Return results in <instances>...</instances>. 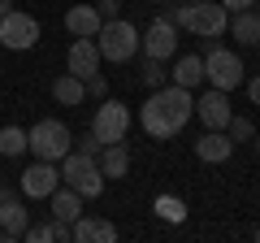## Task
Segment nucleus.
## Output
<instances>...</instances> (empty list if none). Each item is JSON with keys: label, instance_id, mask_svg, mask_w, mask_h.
Returning a JSON list of instances; mask_svg holds the SVG:
<instances>
[{"label": "nucleus", "instance_id": "f257e3e1", "mask_svg": "<svg viewBox=\"0 0 260 243\" xmlns=\"http://www.w3.org/2000/svg\"><path fill=\"white\" fill-rule=\"evenodd\" d=\"M191 117H195V96L178 83L148 92V104L139 109V126L148 139H174V135H182V126Z\"/></svg>", "mask_w": 260, "mask_h": 243}, {"label": "nucleus", "instance_id": "f03ea898", "mask_svg": "<svg viewBox=\"0 0 260 243\" xmlns=\"http://www.w3.org/2000/svg\"><path fill=\"white\" fill-rule=\"evenodd\" d=\"M95 48H100V61L121 66V61H130V56L139 52V26L126 22V18L100 22V31H95Z\"/></svg>", "mask_w": 260, "mask_h": 243}, {"label": "nucleus", "instance_id": "7ed1b4c3", "mask_svg": "<svg viewBox=\"0 0 260 243\" xmlns=\"http://www.w3.org/2000/svg\"><path fill=\"white\" fill-rule=\"evenodd\" d=\"M70 148H74V135H70V126L56 122V117H44V122H35L26 131V152L35 161H61Z\"/></svg>", "mask_w": 260, "mask_h": 243}, {"label": "nucleus", "instance_id": "20e7f679", "mask_svg": "<svg viewBox=\"0 0 260 243\" xmlns=\"http://www.w3.org/2000/svg\"><path fill=\"white\" fill-rule=\"evenodd\" d=\"M204 83L217 87V92H234V87H243V61L239 52H230V48H221L217 39H204Z\"/></svg>", "mask_w": 260, "mask_h": 243}, {"label": "nucleus", "instance_id": "39448f33", "mask_svg": "<svg viewBox=\"0 0 260 243\" xmlns=\"http://www.w3.org/2000/svg\"><path fill=\"white\" fill-rule=\"evenodd\" d=\"M56 165H61V183H65V187H74L83 200L104 196V174H100V165H95V157H83V152L70 148Z\"/></svg>", "mask_w": 260, "mask_h": 243}, {"label": "nucleus", "instance_id": "423d86ee", "mask_svg": "<svg viewBox=\"0 0 260 243\" xmlns=\"http://www.w3.org/2000/svg\"><path fill=\"white\" fill-rule=\"evenodd\" d=\"M0 44L9 48V52H26V48L39 44V22L22 9H9L0 18Z\"/></svg>", "mask_w": 260, "mask_h": 243}, {"label": "nucleus", "instance_id": "0eeeda50", "mask_svg": "<svg viewBox=\"0 0 260 243\" xmlns=\"http://www.w3.org/2000/svg\"><path fill=\"white\" fill-rule=\"evenodd\" d=\"M91 131H95V139H100V143L126 139V131H130V109H126L121 100H109V96H104L100 109H95V117H91Z\"/></svg>", "mask_w": 260, "mask_h": 243}, {"label": "nucleus", "instance_id": "6e6552de", "mask_svg": "<svg viewBox=\"0 0 260 243\" xmlns=\"http://www.w3.org/2000/svg\"><path fill=\"white\" fill-rule=\"evenodd\" d=\"M139 52L152 56V61H169L178 52V26L165 18H152L148 31H139Z\"/></svg>", "mask_w": 260, "mask_h": 243}, {"label": "nucleus", "instance_id": "1a4fd4ad", "mask_svg": "<svg viewBox=\"0 0 260 243\" xmlns=\"http://www.w3.org/2000/svg\"><path fill=\"white\" fill-rule=\"evenodd\" d=\"M22 196H30V200H48L56 187H61V165L56 161H35V165L22 174Z\"/></svg>", "mask_w": 260, "mask_h": 243}, {"label": "nucleus", "instance_id": "9d476101", "mask_svg": "<svg viewBox=\"0 0 260 243\" xmlns=\"http://www.w3.org/2000/svg\"><path fill=\"white\" fill-rule=\"evenodd\" d=\"M195 117L204 122L208 131H225V126H230V117H234V109H230V92H217V87H208V92L195 100Z\"/></svg>", "mask_w": 260, "mask_h": 243}, {"label": "nucleus", "instance_id": "9b49d317", "mask_svg": "<svg viewBox=\"0 0 260 243\" xmlns=\"http://www.w3.org/2000/svg\"><path fill=\"white\" fill-rule=\"evenodd\" d=\"M70 239H74V243H113V239H117V226L104 222V217L78 213L74 222H70Z\"/></svg>", "mask_w": 260, "mask_h": 243}, {"label": "nucleus", "instance_id": "f8f14e48", "mask_svg": "<svg viewBox=\"0 0 260 243\" xmlns=\"http://www.w3.org/2000/svg\"><path fill=\"white\" fill-rule=\"evenodd\" d=\"M65 70L78 74V78L100 74V48H95V39H74L70 44V56H65Z\"/></svg>", "mask_w": 260, "mask_h": 243}, {"label": "nucleus", "instance_id": "ddd939ff", "mask_svg": "<svg viewBox=\"0 0 260 243\" xmlns=\"http://www.w3.org/2000/svg\"><path fill=\"white\" fill-rule=\"evenodd\" d=\"M195 157L208 161V165H225V161L234 157V139L225 131H204L195 139Z\"/></svg>", "mask_w": 260, "mask_h": 243}, {"label": "nucleus", "instance_id": "4468645a", "mask_svg": "<svg viewBox=\"0 0 260 243\" xmlns=\"http://www.w3.org/2000/svg\"><path fill=\"white\" fill-rule=\"evenodd\" d=\"M95 165H100V174H104V183H117V178H126L130 174V152H126V139H117V143H104L100 148V157H95Z\"/></svg>", "mask_w": 260, "mask_h": 243}, {"label": "nucleus", "instance_id": "2eb2a0df", "mask_svg": "<svg viewBox=\"0 0 260 243\" xmlns=\"http://www.w3.org/2000/svg\"><path fill=\"white\" fill-rule=\"evenodd\" d=\"M100 13H95V5H74V9L65 13V31L74 39H95V31H100Z\"/></svg>", "mask_w": 260, "mask_h": 243}, {"label": "nucleus", "instance_id": "dca6fc26", "mask_svg": "<svg viewBox=\"0 0 260 243\" xmlns=\"http://www.w3.org/2000/svg\"><path fill=\"white\" fill-rule=\"evenodd\" d=\"M169 83L186 87V92H195V87L204 83V56H195V52H182L174 61V70H169Z\"/></svg>", "mask_w": 260, "mask_h": 243}, {"label": "nucleus", "instance_id": "f3484780", "mask_svg": "<svg viewBox=\"0 0 260 243\" xmlns=\"http://www.w3.org/2000/svg\"><path fill=\"white\" fill-rule=\"evenodd\" d=\"M26 208H22V200H0V239H22L26 234Z\"/></svg>", "mask_w": 260, "mask_h": 243}, {"label": "nucleus", "instance_id": "a211bd4d", "mask_svg": "<svg viewBox=\"0 0 260 243\" xmlns=\"http://www.w3.org/2000/svg\"><path fill=\"white\" fill-rule=\"evenodd\" d=\"M48 204H52V222H65V226L83 213V196H78L74 187H65V183L52 191V196H48Z\"/></svg>", "mask_w": 260, "mask_h": 243}, {"label": "nucleus", "instance_id": "6ab92c4d", "mask_svg": "<svg viewBox=\"0 0 260 243\" xmlns=\"http://www.w3.org/2000/svg\"><path fill=\"white\" fill-rule=\"evenodd\" d=\"M230 31L243 48H260V9H243L230 13Z\"/></svg>", "mask_w": 260, "mask_h": 243}, {"label": "nucleus", "instance_id": "aec40b11", "mask_svg": "<svg viewBox=\"0 0 260 243\" xmlns=\"http://www.w3.org/2000/svg\"><path fill=\"white\" fill-rule=\"evenodd\" d=\"M52 100L65 104V109H78V104L87 100V83H83L78 74H70V70H65V74L52 83Z\"/></svg>", "mask_w": 260, "mask_h": 243}, {"label": "nucleus", "instance_id": "412c9836", "mask_svg": "<svg viewBox=\"0 0 260 243\" xmlns=\"http://www.w3.org/2000/svg\"><path fill=\"white\" fill-rule=\"evenodd\" d=\"M22 239L30 243H65L70 239V226L65 222H26V234Z\"/></svg>", "mask_w": 260, "mask_h": 243}, {"label": "nucleus", "instance_id": "4be33fe9", "mask_svg": "<svg viewBox=\"0 0 260 243\" xmlns=\"http://www.w3.org/2000/svg\"><path fill=\"white\" fill-rule=\"evenodd\" d=\"M26 152V131L22 126H0V157H22Z\"/></svg>", "mask_w": 260, "mask_h": 243}, {"label": "nucleus", "instance_id": "5701e85b", "mask_svg": "<svg viewBox=\"0 0 260 243\" xmlns=\"http://www.w3.org/2000/svg\"><path fill=\"white\" fill-rule=\"evenodd\" d=\"M139 83L148 87V92L165 87V83H169V70H165V61H152V56H143V74H139Z\"/></svg>", "mask_w": 260, "mask_h": 243}, {"label": "nucleus", "instance_id": "b1692460", "mask_svg": "<svg viewBox=\"0 0 260 243\" xmlns=\"http://www.w3.org/2000/svg\"><path fill=\"white\" fill-rule=\"evenodd\" d=\"M152 208H156L165 222H186V204L178 196H156V204H152Z\"/></svg>", "mask_w": 260, "mask_h": 243}, {"label": "nucleus", "instance_id": "393cba45", "mask_svg": "<svg viewBox=\"0 0 260 243\" xmlns=\"http://www.w3.org/2000/svg\"><path fill=\"white\" fill-rule=\"evenodd\" d=\"M225 135H230L234 143H247L251 135H256V131H251V117H239V113H234V117H230V126H225Z\"/></svg>", "mask_w": 260, "mask_h": 243}, {"label": "nucleus", "instance_id": "a878e982", "mask_svg": "<svg viewBox=\"0 0 260 243\" xmlns=\"http://www.w3.org/2000/svg\"><path fill=\"white\" fill-rule=\"evenodd\" d=\"M100 148H104V143L95 139V131L78 135V143H74V152H83V157H100Z\"/></svg>", "mask_w": 260, "mask_h": 243}, {"label": "nucleus", "instance_id": "bb28decb", "mask_svg": "<svg viewBox=\"0 0 260 243\" xmlns=\"http://www.w3.org/2000/svg\"><path fill=\"white\" fill-rule=\"evenodd\" d=\"M95 13H100L104 22H113V18H121V0H95Z\"/></svg>", "mask_w": 260, "mask_h": 243}, {"label": "nucleus", "instance_id": "cd10ccee", "mask_svg": "<svg viewBox=\"0 0 260 243\" xmlns=\"http://www.w3.org/2000/svg\"><path fill=\"white\" fill-rule=\"evenodd\" d=\"M87 83V96H95V100H104L109 96V83H104V74H91V78H83Z\"/></svg>", "mask_w": 260, "mask_h": 243}, {"label": "nucleus", "instance_id": "c85d7f7f", "mask_svg": "<svg viewBox=\"0 0 260 243\" xmlns=\"http://www.w3.org/2000/svg\"><path fill=\"white\" fill-rule=\"evenodd\" d=\"M225 13H243V9H256V0H221Z\"/></svg>", "mask_w": 260, "mask_h": 243}, {"label": "nucleus", "instance_id": "c756f323", "mask_svg": "<svg viewBox=\"0 0 260 243\" xmlns=\"http://www.w3.org/2000/svg\"><path fill=\"white\" fill-rule=\"evenodd\" d=\"M247 96H251V104H260V74L247 83Z\"/></svg>", "mask_w": 260, "mask_h": 243}, {"label": "nucleus", "instance_id": "7c9ffc66", "mask_svg": "<svg viewBox=\"0 0 260 243\" xmlns=\"http://www.w3.org/2000/svg\"><path fill=\"white\" fill-rule=\"evenodd\" d=\"M13 9V0H0V18H5V13H9Z\"/></svg>", "mask_w": 260, "mask_h": 243}, {"label": "nucleus", "instance_id": "2f4dec72", "mask_svg": "<svg viewBox=\"0 0 260 243\" xmlns=\"http://www.w3.org/2000/svg\"><path fill=\"white\" fill-rule=\"evenodd\" d=\"M9 196H13V191H9V187H0V200H9Z\"/></svg>", "mask_w": 260, "mask_h": 243}, {"label": "nucleus", "instance_id": "473e14b6", "mask_svg": "<svg viewBox=\"0 0 260 243\" xmlns=\"http://www.w3.org/2000/svg\"><path fill=\"white\" fill-rule=\"evenodd\" d=\"M251 139H256V157H260V131H256V135H251Z\"/></svg>", "mask_w": 260, "mask_h": 243}, {"label": "nucleus", "instance_id": "72a5a7b5", "mask_svg": "<svg viewBox=\"0 0 260 243\" xmlns=\"http://www.w3.org/2000/svg\"><path fill=\"white\" fill-rule=\"evenodd\" d=\"M251 239H256V243H260V226H256V230H251Z\"/></svg>", "mask_w": 260, "mask_h": 243}, {"label": "nucleus", "instance_id": "f704fd0d", "mask_svg": "<svg viewBox=\"0 0 260 243\" xmlns=\"http://www.w3.org/2000/svg\"><path fill=\"white\" fill-rule=\"evenodd\" d=\"M156 5H169V0H156Z\"/></svg>", "mask_w": 260, "mask_h": 243}, {"label": "nucleus", "instance_id": "c9c22d12", "mask_svg": "<svg viewBox=\"0 0 260 243\" xmlns=\"http://www.w3.org/2000/svg\"><path fill=\"white\" fill-rule=\"evenodd\" d=\"M256 9H260V0H256Z\"/></svg>", "mask_w": 260, "mask_h": 243}]
</instances>
